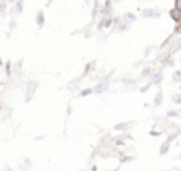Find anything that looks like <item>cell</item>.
<instances>
[{
  "label": "cell",
  "mask_w": 181,
  "mask_h": 171,
  "mask_svg": "<svg viewBox=\"0 0 181 171\" xmlns=\"http://www.w3.org/2000/svg\"><path fill=\"white\" fill-rule=\"evenodd\" d=\"M170 16H172L173 21H179V18H181V11H178V10L175 8V10L170 11Z\"/></svg>",
  "instance_id": "obj_1"
},
{
  "label": "cell",
  "mask_w": 181,
  "mask_h": 171,
  "mask_svg": "<svg viewBox=\"0 0 181 171\" xmlns=\"http://www.w3.org/2000/svg\"><path fill=\"white\" fill-rule=\"evenodd\" d=\"M107 89H108V84H107V83H102V84H98V86L95 87V92L102 93V92H105Z\"/></svg>",
  "instance_id": "obj_2"
},
{
  "label": "cell",
  "mask_w": 181,
  "mask_h": 171,
  "mask_svg": "<svg viewBox=\"0 0 181 171\" xmlns=\"http://www.w3.org/2000/svg\"><path fill=\"white\" fill-rule=\"evenodd\" d=\"M37 22H38L40 27L43 26V22H45V21H43V13H38V14H37Z\"/></svg>",
  "instance_id": "obj_3"
},
{
  "label": "cell",
  "mask_w": 181,
  "mask_h": 171,
  "mask_svg": "<svg viewBox=\"0 0 181 171\" xmlns=\"http://www.w3.org/2000/svg\"><path fill=\"white\" fill-rule=\"evenodd\" d=\"M134 19H135L134 14H125V16H124V22H132Z\"/></svg>",
  "instance_id": "obj_4"
},
{
  "label": "cell",
  "mask_w": 181,
  "mask_h": 171,
  "mask_svg": "<svg viewBox=\"0 0 181 171\" xmlns=\"http://www.w3.org/2000/svg\"><path fill=\"white\" fill-rule=\"evenodd\" d=\"M168 151V141H165L164 144H162V149H161V154H165Z\"/></svg>",
  "instance_id": "obj_5"
},
{
  "label": "cell",
  "mask_w": 181,
  "mask_h": 171,
  "mask_svg": "<svg viewBox=\"0 0 181 171\" xmlns=\"http://www.w3.org/2000/svg\"><path fill=\"white\" fill-rule=\"evenodd\" d=\"M173 79H175V81H181V71H176V73H175Z\"/></svg>",
  "instance_id": "obj_6"
},
{
  "label": "cell",
  "mask_w": 181,
  "mask_h": 171,
  "mask_svg": "<svg viewBox=\"0 0 181 171\" xmlns=\"http://www.w3.org/2000/svg\"><path fill=\"white\" fill-rule=\"evenodd\" d=\"M125 127H127V124H118L114 128H116V130H124Z\"/></svg>",
  "instance_id": "obj_7"
},
{
  "label": "cell",
  "mask_w": 181,
  "mask_h": 171,
  "mask_svg": "<svg viewBox=\"0 0 181 171\" xmlns=\"http://www.w3.org/2000/svg\"><path fill=\"white\" fill-rule=\"evenodd\" d=\"M161 102H162V95L157 93V98H156V102H154V103H156V105H161Z\"/></svg>",
  "instance_id": "obj_8"
},
{
  "label": "cell",
  "mask_w": 181,
  "mask_h": 171,
  "mask_svg": "<svg viewBox=\"0 0 181 171\" xmlns=\"http://www.w3.org/2000/svg\"><path fill=\"white\" fill-rule=\"evenodd\" d=\"M175 7H176L178 11H181V0H176V2H175Z\"/></svg>",
  "instance_id": "obj_9"
},
{
  "label": "cell",
  "mask_w": 181,
  "mask_h": 171,
  "mask_svg": "<svg viewBox=\"0 0 181 171\" xmlns=\"http://www.w3.org/2000/svg\"><path fill=\"white\" fill-rule=\"evenodd\" d=\"M152 14H157V13H154V11H143V16H152Z\"/></svg>",
  "instance_id": "obj_10"
},
{
  "label": "cell",
  "mask_w": 181,
  "mask_h": 171,
  "mask_svg": "<svg viewBox=\"0 0 181 171\" xmlns=\"http://www.w3.org/2000/svg\"><path fill=\"white\" fill-rule=\"evenodd\" d=\"M161 81V75H156V76H152V83H159Z\"/></svg>",
  "instance_id": "obj_11"
},
{
  "label": "cell",
  "mask_w": 181,
  "mask_h": 171,
  "mask_svg": "<svg viewBox=\"0 0 181 171\" xmlns=\"http://www.w3.org/2000/svg\"><path fill=\"white\" fill-rule=\"evenodd\" d=\"M91 92H92L91 89H86V90H83V92H81V97H84V95H89Z\"/></svg>",
  "instance_id": "obj_12"
},
{
  "label": "cell",
  "mask_w": 181,
  "mask_h": 171,
  "mask_svg": "<svg viewBox=\"0 0 181 171\" xmlns=\"http://www.w3.org/2000/svg\"><path fill=\"white\" fill-rule=\"evenodd\" d=\"M149 73H151V70H149V68H146V70H143V73H141V75H143V76H148Z\"/></svg>",
  "instance_id": "obj_13"
},
{
  "label": "cell",
  "mask_w": 181,
  "mask_h": 171,
  "mask_svg": "<svg viewBox=\"0 0 181 171\" xmlns=\"http://www.w3.org/2000/svg\"><path fill=\"white\" fill-rule=\"evenodd\" d=\"M173 100H175L176 103H181V95H176V97H175V98H173Z\"/></svg>",
  "instance_id": "obj_14"
},
{
  "label": "cell",
  "mask_w": 181,
  "mask_h": 171,
  "mask_svg": "<svg viewBox=\"0 0 181 171\" xmlns=\"http://www.w3.org/2000/svg\"><path fill=\"white\" fill-rule=\"evenodd\" d=\"M21 10H22V8H21V3H16V11L21 13Z\"/></svg>",
  "instance_id": "obj_15"
},
{
  "label": "cell",
  "mask_w": 181,
  "mask_h": 171,
  "mask_svg": "<svg viewBox=\"0 0 181 171\" xmlns=\"http://www.w3.org/2000/svg\"><path fill=\"white\" fill-rule=\"evenodd\" d=\"M5 11V3H0V13Z\"/></svg>",
  "instance_id": "obj_16"
}]
</instances>
